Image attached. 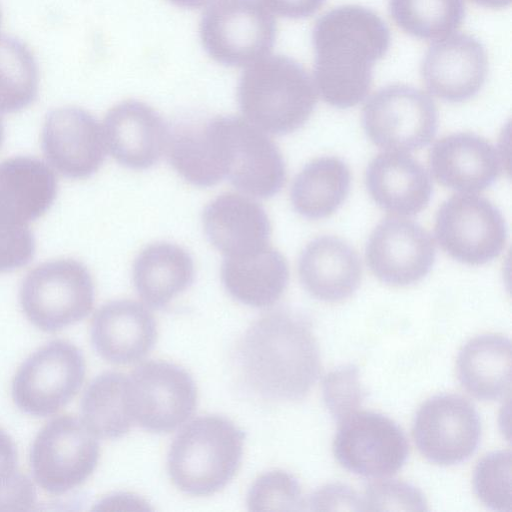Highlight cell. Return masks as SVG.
<instances>
[{"label": "cell", "instance_id": "cell-1", "mask_svg": "<svg viewBox=\"0 0 512 512\" xmlns=\"http://www.w3.org/2000/svg\"><path fill=\"white\" fill-rule=\"evenodd\" d=\"M232 360L242 389L268 404L303 400L321 372L311 325L287 311L266 313L251 323L238 339Z\"/></svg>", "mask_w": 512, "mask_h": 512}, {"label": "cell", "instance_id": "cell-2", "mask_svg": "<svg viewBox=\"0 0 512 512\" xmlns=\"http://www.w3.org/2000/svg\"><path fill=\"white\" fill-rule=\"evenodd\" d=\"M314 84L331 106L349 108L361 102L372 85V68L390 45L384 21L358 5L337 7L316 22Z\"/></svg>", "mask_w": 512, "mask_h": 512}, {"label": "cell", "instance_id": "cell-3", "mask_svg": "<svg viewBox=\"0 0 512 512\" xmlns=\"http://www.w3.org/2000/svg\"><path fill=\"white\" fill-rule=\"evenodd\" d=\"M244 433L220 415L200 416L174 438L167 456L171 483L192 497L221 491L237 474L243 457Z\"/></svg>", "mask_w": 512, "mask_h": 512}, {"label": "cell", "instance_id": "cell-4", "mask_svg": "<svg viewBox=\"0 0 512 512\" xmlns=\"http://www.w3.org/2000/svg\"><path fill=\"white\" fill-rule=\"evenodd\" d=\"M237 98L247 121L269 134H287L309 119L317 90L301 64L287 56L268 54L247 66Z\"/></svg>", "mask_w": 512, "mask_h": 512}, {"label": "cell", "instance_id": "cell-5", "mask_svg": "<svg viewBox=\"0 0 512 512\" xmlns=\"http://www.w3.org/2000/svg\"><path fill=\"white\" fill-rule=\"evenodd\" d=\"M27 319L45 332L62 330L92 310L95 287L87 267L74 259L44 262L31 270L20 287Z\"/></svg>", "mask_w": 512, "mask_h": 512}, {"label": "cell", "instance_id": "cell-6", "mask_svg": "<svg viewBox=\"0 0 512 512\" xmlns=\"http://www.w3.org/2000/svg\"><path fill=\"white\" fill-rule=\"evenodd\" d=\"M97 437L82 419L58 416L36 435L30 454L34 479L49 494L60 495L81 486L100 459Z\"/></svg>", "mask_w": 512, "mask_h": 512}, {"label": "cell", "instance_id": "cell-7", "mask_svg": "<svg viewBox=\"0 0 512 512\" xmlns=\"http://www.w3.org/2000/svg\"><path fill=\"white\" fill-rule=\"evenodd\" d=\"M273 14L259 0H219L203 14L205 51L227 66H249L268 55L276 39Z\"/></svg>", "mask_w": 512, "mask_h": 512}, {"label": "cell", "instance_id": "cell-8", "mask_svg": "<svg viewBox=\"0 0 512 512\" xmlns=\"http://www.w3.org/2000/svg\"><path fill=\"white\" fill-rule=\"evenodd\" d=\"M198 391L192 376L165 360L142 362L127 375V403L134 424L169 433L194 413Z\"/></svg>", "mask_w": 512, "mask_h": 512}, {"label": "cell", "instance_id": "cell-9", "mask_svg": "<svg viewBox=\"0 0 512 512\" xmlns=\"http://www.w3.org/2000/svg\"><path fill=\"white\" fill-rule=\"evenodd\" d=\"M85 375L81 351L68 341H52L32 353L17 369L11 385L13 401L30 415L55 414L77 395Z\"/></svg>", "mask_w": 512, "mask_h": 512}, {"label": "cell", "instance_id": "cell-10", "mask_svg": "<svg viewBox=\"0 0 512 512\" xmlns=\"http://www.w3.org/2000/svg\"><path fill=\"white\" fill-rule=\"evenodd\" d=\"M437 107L424 91L405 84L388 85L365 103L362 124L377 147L411 152L426 146L434 137Z\"/></svg>", "mask_w": 512, "mask_h": 512}, {"label": "cell", "instance_id": "cell-11", "mask_svg": "<svg viewBox=\"0 0 512 512\" xmlns=\"http://www.w3.org/2000/svg\"><path fill=\"white\" fill-rule=\"evenodd\" d=\"M212 122L225 177L250 196L268 198L279 192L285 183L286 167L268 133L236 116H219Z\"/></svg>", "mask_w": 512, "mask_h": 512}, {"label": "cell", "instance_id": "cell-12", "mask_svg": "<svg viewBox=\"0 0 512 512\" xmlns=\"http://www.w3.org/2000/svg\"><path fill=\"white\" fill-rule=\"evenodd\" d=\"M434 233L445 253L474 266L498 257L507 239L501 212L476 193H459L444 201L436 213Z\"/></svg>", "mask_w": 512, "mask_h": 512}, {"label": "cell", "instance_id": "cell-13", "mask_svg": "<svg viewBox=\"0 0 512 512\" xmlns=\"http://www.w3.org/2000/svg\"><path fill=\"white\" fill-rule=\"evenodd\" d=\"M338 422L332 450L343 468L364 477L385 478L402 467L408 444L391 419L357 410Z\"/></svg>", "mask_w": 512, "mask_h": 512}, {"label": "cell", "instance_id": "cell-14", "mask_svg": "<svg viewBox=\"0 0 512 512\" xmlns=\"http://www.w3.org/2000/svg\"><path fill=\"white\" fill-rule=\"evenodd\" d=\"M411 434L419 454L426 460L437 465H453L475 451L481 423L474 406L465 398L438 395L421 404Z\"/></svg>", "mask_w": 512, "mask_h": 512}, {"label": "cell", "instance_id": "cell-15", "mask_svg": "<svg viewBox=\"0 0 512 512\" xmlns=\"http://www.w3.org/2000/svg\"><path fill=\"white\" fill-rule=\"evenodd\" d=\"M372 274L391 287L418 283L435 259V242L430 233L405 216L389 215L371 232L365 251Z\"/></svg>", "mask_w": 512, "mask_h": 512}, {"label": "cell", "instance_id": "cell-16", "mask_svg": "<svg viewBox=\"0 0 512 512\" xmlns=\"http://www.w3.org/2000/svg\"><path fill=\"white\" fill-rule=\"evenodd\" d=\"M41 145L49 163L71 179H85L105 158L102 127L92 114L65 106L51 111L43 124Z\"/></svg>", "mask_w": 512, "mask_h": 512}, {"label": "cell", "instance_id": "cell-17", "mask_svg": "<svg viewBox=\"0 0 512 512\" xmlns=\"http://www.w3.org/2000/svg\"><path fill=\"white\" fill-rule=\"evenodd\" d=\"M488 66L486 50L476 38L453 33L427 50L420 71L431 94L449 102H462L482 88Z\"/></svg>", "mask_w": 512, "mask_h": 512}, {"label": "cell", "instance_id": "cell-18", "mask_svg": "<svg viewBox=\"0 0 512 512\" xmlns=\"http://www.w3.org/2000/svg\"><path fill=\"white\" fill-rule=\"evenodd\" d=\"M106 149L121 165L142 170L153 166L167 148L169 131L160 114L138 100L114 105L104 117Z\"/></svg>", "mask_w": 512, "mask_h": 512}, {"label": "cell", "instance_id": "cell-19", "mask_svg": "<svg viewBox=\"0 0 512 512\" xmlns=\"http://www.w3.org/2000/svg\"><path fill=\"white\" fill-rule=\"evenodd\" d=\"M91 341L107 362L127 365L142 360L158 338L154 314L144 304L130 299L110 301L94 314Z\"/></svg>", "mask_w": 512, "mask_h": 512}, {"label": "cell", "instance_id": "cell-20", "mask_svg": "<svg viewBox=\"0 0 512 512\" xmlns=\"http://www.w3.org/2000/svg\"><path fill=\"white\" fill-rule=\"evenodd\" d=\"M428 161L438 184L461 193L485 189L503 167L498 149L471 132L451 133L438 139L429 151Z\"/></svg>", "mask_w": 512, "mask_h": 512}, {"label": "cell", "instance_id": "cell-21", "mask_svg": "<svg viewBox=\"0 0 512 512\" xmlns=\"http://www.w3.org/2000/svg\"><path fill=\"white\" fill-rule=\"evenodd\" d=\"M298 275L315 299L338 304L347 301L362 281V263L357 251L344 239L321 235L312 239L298 259Z\"/></svg>", "mask_w": 512, "mask_h": 512}, {"label": "cell", "instance_id": "cell-22", "mask_svg": "<svg viewBox=\"0 0 512 512\" xmlns=\"http://www.w3.org/2000/svg\"><path fill=\"white\" fill-rule=\"evenodd\" d=\"M365 184L377 205L392 215L405 217L424 210L432 191L422 163L401 151L377 154L367 166Z\"/></svg>", "mask_w": 512, "mask_h": 512}, {"label": "cell", "instance_id": "cell-23", "mask_svg": "<svg viewBox=\"0 0 512 512\" xmlns=\"http://www.w3.org/2000/svg\"><path fill=\"white\" fill-rule=\"evenodd\" d=\"M209 242L226 257L252 253L269 244L271 223L266 211L250 197L223 193L202 214Z\"/></svg>", "mask_w": 512, "mask_h": 512}, {"label": "cell", "instance_id": "cell-24", "mask_svg": "<svg viewBox=\"0 0 512 512\" xmlns=\"http://www.w3.org/2000/svg\"><path fill=\"white\" fill-rule=\"evenodd\" d=\"M57 194L53 170L34 157H12L0 162V219L28 225L51 207Z\"/></svg>", "mask_w": 512, "mask_h": 512}, {"label": "cell", "instance_id": "cell-25", "mask_svg": "<svg viewBox=\"0 0 512 512\" xmlns=\"http://www.w3.org/2000/svg\"><path fill=\"white\" fill-rule=\"evenodd\" d=\"M512 348L509 338L488 332L460 349L455 365L462 389L475 399L495 401L511 388Z\"/></svg>", "mask_w": 512, "mask_h": 512}, {"label": "cell", "instance_id": "cell-26", "mask_svg": "<svg viewBox=\"0 0 512 512\" xmlns=\"http://www.w3.org/2000/svg\"><path fill=\"white\" fill-rule=\"evenodd\" d=\"M221 279L237 301L251 307H270L287 288L289 268L283 254L267 244L252 253L226 257Z\"/></svg>", "mask_w": 512, "mask_h": 512}, {"label": "cell", "instance_id": "cell-27", "mask_svg": "<svg viewBox=\"0 0 512 512\" xmlns=\"http://www.w3.org/2000/svg\"><path fill=\"white\" fill-rule=\"evenodd\" d=\"M193 278L192 257L174 243H152L134 260V286L142 300L153 307L170 303L189 287Z\"/></svg>", "mask_w": 512, "mask_h": 512}, {"label": "cell", "instance_id": "cell-28", "mask_svg": "<svg viewBox=\"0 0 512 512\" xmlns=\"http://www.w3.org/2000/svg\"><path fill=\"white\" fill-rule=\"evenodd\" d=\"M351 186V171L335 156L310 160L295 177L290 200L294 210L309 219L334 214L346 200Z\"/></svg>", "mask_w": 512, "mask_h": 512}, {"label": "cell", "instance_id": "cell-29", "mask_svg": "<svg viewBox=\"0 0 512 512\" xmlns=\"http://www.w3.org/2000/svg\"><path fill=\"white\" fill-rule=\"evenodd\" d=\"M168 158L175 171L197 187H211L224 177L218 139L211 119L181 124L168 137Z\"/></svg>", "mask_w": 512, "mask_h": 512}, {"label": "cell", "instance_id": "cell-30", "mask_svg": "<svg viewBox=\"0 0 512 512\" xmlns=\"http://www.w3.org/2000/svg\"><path fill=\"white\" fill-rule=\"evenodd\" d=\"M82 421L97 437L117 439L134 425L127 403V374L102 373L87 387L81 401Z\"/></svg>", "mask_w": 512, "mask_h": 512}, {"label": "cell", "instance_id": "cell-31", "mask_svg": "<svg viewBox=\"0 0 512 512\" xmlns=\"http://www.w3.org/2000/svg\"><path fill=\"white\" fill-rule=\"evenodd\" d=\"M389 12L407 34L437 41L460 27L465 7L463 0H390Z\"/></svg>", "mask_w": 512, "mask_h": 512}, {"label": "cell", "instance_id": "cell-32", "mask_svg": "<svg viewBox=\"0 0 512 512\" xmlns=\"http://www.w3.org/2000/svg\"><path fill=\"white\" fill-rule=\"evenodd\" d=\"M39 70L31 50L12 37H0V113L20 111L37 97Z\"/></svg>", "mask_w": 512, "mask_h": 512}, {"label": "cell", "instance_id": "cell-33", "mask_svg": "<svg viewBox=\"0 0 512 512\" xmlns=\"http://www.w3.org/2000/svg\"><path fill=\"white\" fill-rule=\"evenodd\" d=\"M246 504L249 511H299L306 509L308 502L301 484L292 474L274 469L255 478Z\"/></svg>", "mask_w": 512, "mask_h": 512}, {"label": "cell", "instance_id": "cell-34", "mask_svg": "<svg viewBox=\"0 0 512 512\" xmlns=\"http://www.w3.org/2000/svg\"><path fill=\"white\" fill-rule=\"evenodd\" d=\"M512 457L510 451H496L476 464L472 485L481 503L497 511H512Z\"/></svg>", "mask_w": 512, "mask_h": 512}, {"label": "cell", "instance_id": "cell-35", "mask_svg": "<svg viewBox=\"0 0 512 512\" xmlns=\"http://www.w3.org/2000/svg\"><path fill=\"white\" fill-rule=\"evenodd\" d=\"M35 504V488L18 467L15 443L0 429V511H28Z\"/></svg>", "mask_w": 512, "mask_h": 512}, {"label": "cell", "instance_id": "cell-36", "mask_svg": "<svg viewBox=\"0 0 512 512\" xmlns=\"http://www.w3.org/2000/svg\"><path fill=\"white\" fill-rule=\"evenodd\" d=\"M363 511H427L424 494L415 486L397 479H377L363 493Z\"/></svg>", "mask_w": 512, "mask_h": 512}, {"label": "cell", "instance_id": "cell-37", "mask_svg": "<svg viewBox=\"0 0 512 512\" xmlns=\"http://www.w3.org/2000/svg\"><path fill=\"white\" fill-rule=\"evenodd\" d=\"M365 392L359 370L352 365L330 371L323 379L325 405L338 421L359 410Z\"/></svg>", "mask_w": 512, "mask_h": 512}, {"label": "cell", "instance_id": "cell-38", "mask_svg": "<svg viewBox=\"0 0 512 512\" xmlns=\"http://www.w3.org/2000/svg\"><path fill=\"white\" fill-rule=\"evenodd\" d=\"M35 252V240L29 226L10 228L0 225V273L28 264Z\"/></svg>", "mask_w": 512, "mask_h": 512}, {"label": "cell", "instance_id": "cell-39", "mask_svg": "<svg viewBox=\"0 0 512 512\" xmlns=\"http://www.w3.org/2000/svg\"><path fill=\"white\" fill-rule=\"evenodd\" d=\"M309 504L315 511H363L362 497L351 487L340 483L326 484L317 489Z\"/></svg>", "mask_w": 512, "mask_h": 512}, {"label": "cell", "instance_id": "cell-40", "mask_svg": "<svg viewBox=\"0 0 512 512\" xmlns=\"http://www.w3.org/2000/svg\"><path fill=\"white\" fill-rule=\"evenodd\" d=\"M272 14L299 19L313 15L325 0H259Z\"/></svg>", "mask_w": 512, "mask_h": 512}, {"label": "cell", "instance_id": "cell-41", "mask_svg": "<svg viewBox=\"0 0 512 512\" xmlns=\"http://www.w3.org/2000/svg\"><path fill=\"white\" fill-rule=\"evenodd\" d=\"M171 3L178 7L197 9L211 6L219 0H169Z\"/></svg>", "mask_w": 512, "mask_h": 512}, {"label": "cell", "instance_id": "cell-42", "mask_svg": "<svg viewBox=\"0 0 512 512\" xmlns=\"http://www.w3.org/2000/svg\"><path fill=\"white\" fill-rule=\"evenodd\" d=\"M479 6L490 9H502L510 5L511 0H471Z\"/></svg>", "mask_w": 512, "mask_h": 512}, {"label": "cell", "instance_id": "cell-43", "mask_svg": "<svg viewBox=\"0 0 512 512\" xmlns=\"http://www.w3.org/2000/svg\"><path fill=\"white\" fill-rule=\"evenodd\" d=\"M4 140V125H3V119L2 114L0 113V147Z\"/></svg>", "mask_w": 512, "mask_h": 512}, {"label": "cell", "instance_id": "cell-44", "mask_svg": "<svg viewBox=\"0 0 512 512\" xmlns=\"http://www.w3.org/2000/svg\"><path fill=\"white\" fill-rule=\"evenodd\" d=\"M0 24H1V11H0Z\"/></svg>", "mask_w": 512, "mask_h": 512}]
</instances>
